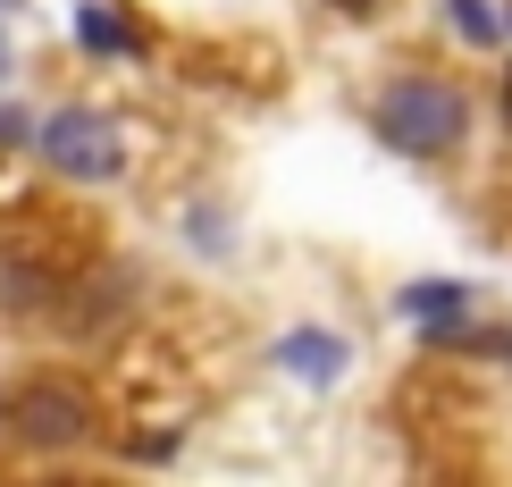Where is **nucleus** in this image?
Segmentation results:
<instances>
[{
  "label": "nucleus",
  "mask_w": 512,
  "mask_h": 487,
  "mask_svg": "<svg viewBox=\"0 0 512 487\" xmlns=\"http://www.w3.org/2000/svg\"><path fill=\"white\" fill-rule=\"evenodd\" d=\"M445 17H454V34L471 42V51H496L504 42V9L496 0H445Z\"/></svg>",
  "instance_id": "nucleus-8"
},
{
  "label": "nucleus",
  "mask_w": 512,
  "mask_h": 487,
  "mask_svg": "<svg viewBox=\"0 0 512 487\" xmlns=\"http://www.w3.org/2000/svg\"><path fill=\"white\" fill-rule=\"evenodd\" d=\"M0 412H9V404H0Z\"/></svg>",
  "instance_id": "nucleus-13"
},
{
  "label": "nucleus",
  "mask_w": 512,
  "mask_h": 487,
  "mask_svg": "<svg viewBox=\"0 0 512 487\" xmlns=\"http://www.w3.org/2000/svg\"><path fill=\"white\" fill-rule=\"evenodd\" d=\"M0 76H9V34H0Z\"/></svg>",
  "instance_id": "nucleus-11"
},
{
  "label": "nucleus",
  "mask_w": 512,
  "mask_h": 487,
  "mask_svg": "<svg viewBox=\"0 0 512 487\" xmlns=\"http://www.w3.org/2000/svg\"><path fill=\"white\" fill-rule=\"evenodd\" d=\"M370 126H378V143L403 152V160H445V152H462V135H471V101H462L454 76L403 68V76L378 84Z\"/></svg>",
  "instance_id": "nucleus-1"
},
{
  "label": "nucleus",
  "mask_w": 512,
  "mask_h": 487,
  "mask_svg": "<svg viewBox=\"0 0 512 487\" xmlns=\"http://www.w3.org/2000/svg\"><path fill=\"white\" fill-rule=\"evenodd\" d=\"M59 269L42 261V252H26V244H0V311H51L59 303Z\"/></svg>",
  "instance_id": "nucleus-5"
},
{
  "label": "nucleus",
  "mask_w": 512,
  "mask_h": 487,
  "mask_svg": "<svg viewBox=\"0 0 512 487\" xmlns=\"http://www.w3.org/2000/svg\"><path fill=\"white\" fill-rule=\"evenodd\" d=\"M0 429L26 454H76V446H93V395L76 378H26L9 395V412H0Z\"/></svg>",
  "instance_id": "nucleus-2"
},
{
  "label": "nucleus",
  "mask_w": 512,
  "mask_h": 487,
  "mask_svg": "<svg viewBox=\"0 0 512 487\" xmlns=\"http://www.w3.org/2000/svg\"><path fill=\"white\" fill-rule=\"evenodd\" d=\"M328 9H336V17H370L378 0H328Z\"/></svg>",
  "instance_id": "nucleus-10"
},
{
  "label": "nucleus",
  "mask_w": 512,
  "mask_h": 487,
  "mask_svg": "<svg viewBox=\"0 0 512 487\" xmlns=\"http://www.w3.org/2000/svg\"><path fill=\"white\" fill-rule=\"evenodd\" d=\"M9 143H34V118L17 110V101H0V152H9Z\"/></svg>",
  "instance_id": "nucleus-9"
},
{
  "label": "nucleus",
  "mask_w": 512,
  "mask_h": 487,
  "mask_svg": "<svg viewBox=\"0 0 512 487\" xmlns=\"http://www.w3.org/2000/svg\"><path fill=\"white\" fill-rule=\"evenodd\" d=\"M504 42H512V0H504Z\"/></svg>",
  "instance_id": "nucleus-12"
},
{
  "label": "nucleus",
  "mask_w": 512,
  "mask_h": 487,
  "mask_svg": "<svg viewBox=\"0 0 512 487\" xmlns=\"http://www.w3.org/2000/svg\"><path fill=\"white\" fill-rule=\"evenodd\" d=\"M277 370L311 378V387H336V378H345V336H328V328H286V336H277Z\"/></svg>",
  "instance_id": "nucleus-6"
},
{
  "label": "nucleus",
  "mask_w": 512,
  "mask_h": 487,
  "mask_svg": "<svg viewBox=\"0 0 512 487\" xmlns=\"http://www.w3.org/2000/svg\"><path fill=\"white\" fill-rule=\"evenodd\" d=\"M462 311H471V286H462V278H420V286H403V320L429 336V345H454V336H462Z\"/></svg>",
  "instance_id": "nucleus-4"
},
{
  "label": "nucleus",
  "mask_w": 512,
  "mask_h": 487,
  "mask_svg": "<svg viewBox=\"0 0 512 487\" xmlns=\"http://www.w3.org/2000/svg\"><path fill=\"white\" fill-rule=\"evenodd\" d=\"M34 152H42L51 177H76V185L126 177V135H118V118H101V110H51V118H34Z\"/></svg>",
  "instance_id": "nucleus-3"
},
{
  "label": "nucleus",
  "mask_w": 512,
  "mask_h": 487,
  "mask_svg": "<svg viewBox=\"0 0 512 487\" xmlns=\"http://www.w3.org/2000/svg\"><path fill=\"white\" fill-rule=\"evenodd\" d=\"M76 42L93 59H126V51H143V34L126 26V9H110V0H84L76 9Z\"/></svg>",
  "instance_id": "nucleus-7"
}]
</instances>
